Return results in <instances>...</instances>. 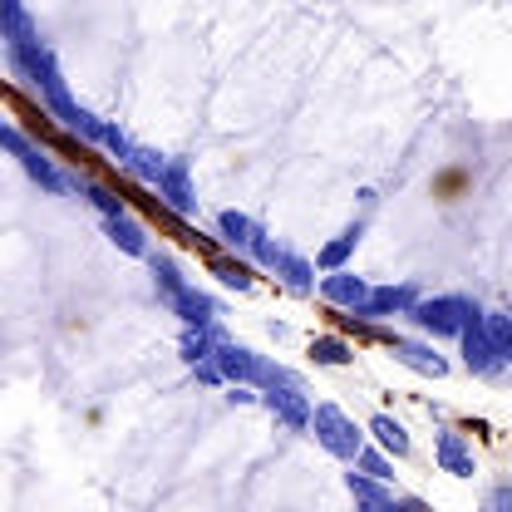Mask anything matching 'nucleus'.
I'll return each mask as SVG.
<instances>
[{"mask_svg":"<svg viewBox=\"0 0 512 512\" xmlns=\"http://www.w3.org/2000/svg\"><path fill=\"white\" fill-rule=\"evenodd\" d=\"M370 291H375V286H365V281H360L355 271H345V266L320 276V296H325L330 306H340V311H355V316H360V306L370 301Z\"/></svg>","mask_w":512,"mask_h":512,"instance_id":"nucleus-6","label":"nucleus"},{"mask_svg":"<svg viewBox=\"0 0 512 512\" xmlns=\"http://www.w3.org/2000/svg\"><path fill=\"white\" fill-rule=\"evenodd\" d=\"M276 276H281L291 291H301V296H306V291H316V266H311L306 256L286 252V247H281V256H276Z\"/></svg>","mask_w":512,"mask_h":512,"instance_id":"nucleus-17","label":"nucleus"},{"mask_svg":"<svg viewBox=\"0 0 512 512\" xmlns=\"http://www.w3.org/2000/svg\"><path fill=\"white\" fill-rule=\"evenodd\" d=\"M311 429H316L320 448H325V453H335V458H345V463H355V458H360V448H365V434L355 429V419H350L345 409H335V404H316Z\"/></svg>","mask_w":512,"mask_h":512,"instance_id":"nucleus-2","label":"nucleus"},{"mask_svg":"<svg viewBox=\"0 0 512 512\" xmlns=\"http://www.w3.org/2000/svg\"><path fill=\"white\" fill-rule=\"evenodd\" d=\"M488 508H512V488H498V493H488Z\"/></svg>","mask_w":512,"mask_h":512,"instance_id":"nucleus-26","label":"nucleus"},{"mask_svg":"<svg viewBox=\"0 0 512 512\" xmlns=\"http://www.w3.org/2000/svg\"><path fill=\"white\" fill-rule=\"evenodd\" d=\"M168 163H173V158H163L158 148H138V143H133V153H128L124 168L133 173V178H138V183L158 188V183H163V173H168Z\"/></svg>","mask_w":512,"mask_h":512,"instance_id":"nucleus-16","label":"nucleus"},{"mask_svg":"<svg viewBox=\"0 0 512 512\" xmlns=\"http://www.w3.org/2000/svg\"><path fill=\"white\" fill-rule=\"evenodd\" d=\"M69 188L84 192V197H89V207H99V217H119V212H128L124 197H114L109 188H99V183H89V178H69Z\"/></svg>","mask_w":512,"mask_h":512,"instance_id":"nucleus-20","label":"nucleus"},{"mask_svg":"<svg viewBox=\"0 0 512 512\" xmlns=\"http://www.w3.org/2000/svg\"><path fill=\"white\" fill-rule=\"evenodd\" d=\"M355 468H365V473H375V478H394L389 473V458H384V448H360V458H355Z\"/></svg>","mask_w":512,"mask_h":512,"instance_id":"nucleus-24","label":"nucleus"},{"mask_svg":"<svg viewBox=\"0 0 512 512\" xmlns=\"http://www.w3.org/2000/svg\"><path fill=\"white\" fill-rule=\"evenodd\" d=\"M483 325H488V335H493L498 355L512 365V311H483Z\"/></svg>","mask_w":512,"mask_h":512,"instance_id":"nucleus-22","label":"nucleus"},{"mask_svg":"<svg viewBox=\"0 0 512 512\" xmlns=\"http://www.w3.org/2000/svg\"><path fill=\"white\" fill-rule=\"evenodd\" d=\"M212 271H217V276H222V286H232V291H247V286H252V271H247L242 261H217Z\"/></svg>","mask_w":512,"mask_h":512,"instance_id":"nucleus-23","label":"nucleus"},{"mask_svg":"<svg viewBox=\"0 0 512 512\" xmlns=\"http://www.w3.org/2000/svg\"><path fill=\"white\" fill-rule=\"evenodd\" d=\"M389 355H394L399 365H409L414 375H429V380H444V375H448V360H444V355H434V345H419V340H394V345H389Z\"/></svg>","mask_w":512,"mask_h":512,"instance_id":"nucleus-10","label":"nucleus"},{"mask_svg":"<svg viewBox=\"0 0 512 512\" xmlns=\"http://www.w3.org/2000/svg\"><path fill=\"white\" fill-rule=\"evenodd\" d=\"M45 104H50V109L60 114V124L69 128V133H79L84 143H104V128H109V124H104V119H94L89 109H79V104L69 99V89H60V94H50Z\"/></svg>","mask_w":512,"mask_h":512,"instance_id":"nucleus-8","label":"nucleus"},{"mask_svg":"<svg viewBox=\"0 0 512 512\" xmlns=\"http://www.w3.org/2000/svg\"><path fill=\"white\" fill-rule=\"evenodd\" d=\"M370 434H375V444L384 448V453H394V458H409V429L394 419V414H375L370 419Z\"/></svg>","mask_w":512,"mask_h":512,"instance_id":"nucleus-18","label":"nucleus"},{"mask_svg":"<svg viewBox=\"0 0 512 512\" xmlns=\"http://www.w3.org/2000/svg\"><path fill=\"white\" fill-rule=\"evenodd\" d=\"M345 488H350V498H355V503H365V508H394V503H399V498L384 488V478L365 473V468H360V473L350 468V473H345Z\"/></svg>","mask_w":512,"mask_h":512,"instance_id":"nucleus-13","label":"nucleus"},{"mask_svg":"<svg viewBox=\"0 0 512 512\" xmlns=\"http://www.w3.org/2000/svg\"><path fill=\"white\" fill-rule=\"evenodd\" d=\"M360 232H365V227L355 222V227H345V232H340L330 247H320V252H316V266H320V271H340V266L355 256V247H360Z\"/></svg>","mask_w":512,"mask_h":512,"instance_id":"nucleus-19","label":"nucleus"},{"mask_svg":"<svg viewBox=\"0 0 512 512\" xmlns=\"http://www.w3.org/2000/svg\"><path fill=\"white\" fill-rule=\"evenodd\" d=\"M261 404L286 424V429H311V419H316V409H311V399L301 394V384H271V389H261Z\"/></svg>","mask_w":512,"mask_h":512,"instance_id":"nucleus-4","label":"nucleus"},{"mask_svg":"<svg viewBox=\"0 0 512 512\" xmlns=\"http://www.w3.org/2000/svg\"><path fill=\"white\" fill-rule=\"evenodd\" d=\"M104 232H109V242L119 247V252L128 256H148L153 247H148V232L128 217V212H119V217H104Z\"/></svg>","mask_w":512,"mask_h":512,"instance_id":"nucleus-14","label":"nucleus"},{"mask_svg":"<svg viewBox=\"0 0 512 512\" xmlns=\"http://www.w3.org/2000/svg\"><path fill=\"white\" fill-rule=\"evenodd\" d=\"M458 340H463V365H468L473 375H498V365H508V360L498 355V345H493V335H488L483 316L468 320V330H463Z\"/></svg>","mask_w":512,"mask_h":512,"instance_id":"nucleus-5","label":"nucleus"},{"mask_svg":"<svg viewBox=\"0 0 512 512\" xmlns=\"http://www.w3.org/2000/svg\"><path fill=\"white\" fill-rule=\"evenodd\" d=\"M311 355H316V365H350L355 360V350L340 335H316L311 340Z\"/></svg>","mask_w":512,"mask_h":512,"instance_id":"nucleus-21","label":"nucleus"},{"mask_svg":"<svg viewBox=\"0 0 512 512\" xmlns=\"http://www.w3.org/2000/svg\"><path fill=\"white\" fill-rule=\"evenodd\" d=\"M414 306H419V291H414L409 281H399V286L389 281V286H375V291H370V301L360 306V316H365V320H384V316H409Z\"/></svg>","mask_w":512,"mask_h":512,"instance_id":"nucleus-7","label":"nucleus"},{"mask_svg":"<svg viewBox=\"0 0 512 512\" xmlns=\"http://www.w3.org/2000/svg\"><path fill=\"white\" fill-rule=\"evenodd\" d=\"M168 311H173V316H183L188 325H217V301H212V296H202L197 286H178V291L168 296Z\"/></svg>","mask_w":512,"mask_h":512,"instance_id":"nucleus-12","label":"nucleus"},{"mask_svg":"<svg viewBox=\"0 0 512 512\" xmlns=\"http://www.w3.org/2000/svg\"><path fill=\"white\" fill-rule=\"evenodd\" d=\"M217 232H222V242H232L237 252H252L256 242H261V227H256L247 212H217Z\"/></svg>","mask_w":512,"mask_h":512,"instance_id":"nucleus-15","label":"nucleus"},{"mask_svg":"<svg viewBox=\"0 0 512 512\" xmlns=\"http://www.w3.org/2000/svg\"><path fill=\"white\" fill-rule=\"evenodd\" d=\"M434 458H439V468L453 473V478H473V473H478L473 448L463 444V434H453V429H439V434H434Z\"/></svg>","mask_w":512,"mask_h":512,"instance_id":"nucleus-9","label":"nucleus"},{"mask_svg":"<svg viewBox=\"0 0 512 512\" xmlns=\"http://www.w3.org/2000/svg\"><path fill=\"white\" fill-rule=\"evenodd\" d=\"M5 148L20 158V168H25V173H30V178H35L45 192H64V188H69V178H64L60 168H55V163H50V158H45V153H40V148H35L25 133H20V128H5Z\"/></svg>","mask_w":512,"mask_h":512,"instance_id":"nucleus-3","label":"nucleus"},{"mask_svg":"<svg viewBox=\"0 0 512 512\" xmlns=\"http://www.w3.org/2000/svg\"><path fill=\"white\" fill-rule=\"evenodd\" d=\"M483 311L468 301V296H419V306L409 311V320L419 325V330H429L434 340L439 335H463L468 330V320H478Z\"/></svg>","mask_w":512,"mask_h":512,"instance_id":"nucleus-1","label":"nucleus"},{"mask_svg":"<svg viewBox=\"0 0 512 512\" xmlns=\"http://www.w3.org/2000/svg\"><path fill=\"white\" fill-rule=\"evenodd\" d=\"M158 197H163L178 217H192V212H197V197H192L188 163H183V158H173V163H168V173H163V183H158Z\"/></svg>","mask_w":512,"mask_h":512,"instance_id":"nucleus-11","label":"nucleus"},{"mask_svg":"<svg viewBox=\"0 0 512 512\" xmlns=\"http://www.w3.org/2000/svg\"><path fill=\"white\" fill-rule=\"evenodd\" d=\"M99 148H109V153H114L119 163H128V153H133V143H128V138H124V133H119L114 124L104 128V143H99Z\"/></svg>","mask_w":512,"mask_h":512,"instance_id":"nucleus-25","label":"nucleus"}]
</instances>
